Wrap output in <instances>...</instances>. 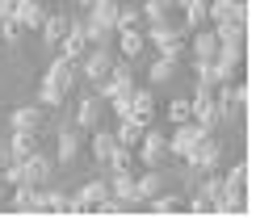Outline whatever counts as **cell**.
Returning a JSON list of instances; mask_svg holds the SVG:
<instances>
[{
    "instance_id": "1",
    "label": "cell",
    "mask_w": 256,
    "mask_h": 218,
    "mask_svg": "<svg viewBox=\"0 0 256 218\" xmlns=\"http://www.w3.org/2000/svg\"><path fill=\"white\" fill-rule=\"evenodd\" d=\"M76 84H80V63L55 54V59H50V68H46V76H42V84H38V105H42V109L55 105V109H59Z\"/></svg>"
},
{
    "instance_id": "2",
    "label": "cell",
    "mask_w": 256,
    "mask_h": 218,
    "mask_svg": "<svg viewBox=\"0 0 256 218\" xmlns=\"http://www.w3.org/2000/svg\"><path fill=\"white\" fill-rule=\"evenodd\" d=\"M143 34H147V46H152L156 54H164V59H185V34H180V26L176 21H156V26H143Z\"/></svg>"
},
{
    "instance_id": "3",
    "label": "cell",
    "mask_w": 256,
    "mask_h": 218,
    "mask_svg": "<svg viewBox=\"0 0 256 218\" xmlns=\"http://www.w3.org/2000/svg\"><path fill=\"white\" fill-rule=\"evenodd\" d=\"M185 168H189V176H206V172H222V143L214 134H206V138H198L194 151L185 156Z\"/></svg>"
},
{
    "instance_id": "4",
    "label": "cell",
    "mask_w": 256,
    "mask_h": 218,
    "mask_svg": "<svg viewBox=\"0 0 256 218\" xmlns=\"http://www.w3.org/2000/svg\"><path fill=\"white\" fill-rule=\"evenodd\" d=\"M134 160L143 164V168H164L168 164V134L156 130V126H147L143 138H138V147H134Z\"/></svg>"
},
{
    "instance_id": "5",
    "label": "cell",
    "mask_w": 256,
    "mask_h": 218,
    "mask_svg": "<svg viewBox=\"0 0 256 218\" xmlns=\"http://www.w3.org/2000/svg\"><path fill=\"white\" fill-rule=\"evenodd\" d=\"M210 68H214L218 84L240 80V76H244V42H218V54L210 59Z\"/></svg>"
},
{
    "instance_id": "6",
    "label": "cell",
    "mask_w": 256,
    "mask_h": 218,
    "mask_svg": "<svg viewBox=\"0 0 256 218\" xmlns=\"http://www.w3.org/2000/svg\"><path fill=\"white\" fill-rule=\"evenodd\" d=\"M114 59H118V54H114L110 46H88V54H84L80 59V84H101L105 76H110V68H114Z\"/></svg>"
},
{
    "instance_id": "7",
    "label": "cell",
    "mask_w": 256,
    "mask_h": 218,
    "mask_svg": "<svg viewBox=\"0 0 256 218\" xmlns=\"http://www.w3.org/2000/svg\"><path fill=\"white\" fill-rule=\"evenodd\" d=\"M72 206H68V214H97V206L110 198V180H84L76 193H68Z\"/></svg>"
},
{
    "instance_id": "8",
    "label": "cell",
    "mask_w": 256,
    "mask_h": 218,
    "mask_svg": "<svg viewBox=\"0 0 256 218\" xmlns=\"http://www.w3.org/2000/svg\"><path fill=\"white\" fill-rule=\"evenodd\" d=\"M248 160H236L227 172H222V202H240V206H248L252 210V202H248Z\"/></svg>"
},
{
    "instance_id": "9",
    "label": "cell",
    "mask_w": 256,
    "mask_h": 218,
    "mask_svg": "<svg viewBox=\"0 0 256 218\" xmlns=\"http://www.w3.org/2000/svg\"><path fill=\"white\" fill-rule=\"evenodd\" d=\"M206 134H214V130H206V126H198V122H180L172 134H168V160L185 164V156L194 151V143H198V138H206Z\"/></svg>"
},
{
    "instance_id": "10",
    "label": "cell",
    "mask_w": 256,
    "mask_h": 218,
    "mask_svg": "<svg viewBox=\"0 0 256 218\" xmlns=\"http://www.w3.org/2000/svg\"><path fill=\"white\" fill-rule=\"evenodd\" d=\"M189 101H194V122H198V126L214 130V126L222 122V114H218V101H214V88H206V84H198V88L189 92Z\"/></svg>"
},
{
    "instance_id": "11",
    "label": "cell",
    "mask_w": 256,
    "mask_h": 218,
    "mask_svg": "<svg viewBox=\"0 0 256 218\" xmlns=\"http://www.w3.org/2000/svg\"><path fill=\"white\" fill-rule=\"evenodd\" d=\"M84 151V130L72 122V126H59L55 134V164H76Z\"/></svg>"
},
{
    "instance_id": "12",
    "label": "cell",
    "mask_w": 256,
    "mask_h": 218,
    "mask_svg": "<svg viewBox=\"0 0 256 218\" xmlns=\"http://www.w3.org/2000/svg\"><path fill=\"white\" fill-rule=\"evenodd\" d=\"M101 118H105V101L88 88V92H84L80 101H76V126L84 130V134H88V130H97V126H101Z\"/></svg>"
},
{
    "instance_id": "13",
    "label": "cell",
    "mask_w": 256,
    "mask_h": 218,
    "mask_svg": "<svg viewBox=\"0 0 256 218\" xmlns=\"http://www.w3.org/2000/svg\"><path fill=\"white\" fill-rule=\"evenodd\" d=\"M50 176H55V160H50V156L34 151V156L21 160V180H26V184H50Z\"/></svg>"
},
{
    "instance_id": "14",
    "label": "cell",
    "mask_w": 256,
    "mask_h": 218,
    "mask_svg": "<svg viewBox=\"0 0 256 218\" xmlns=\"http://www.w3.org/2000/svg\"><path fill=\"white\" fill-rule=\"evenodd\" d=\"M130 118L138 126H156V84L152 88H130Z\"/></svg>"
},
{
    "instance_id": "15",
    "label": "cell",
    "mask_w": 256,
    "mask_h": 218,
    "mask_svg": "<svg viewBox=\"0 0 256 218\" xmlns=\"http://www.w3.org/2000/svg\"><path fill=\"white\" fill-rule=\"evenodd\" d=\"M114 42H118V59H130V63H138L147 50H152L143 30H118V34H114Z\"/></svg>"
},
{
    "instance_id": "16",
    "label": "cell",
    "mask_w": 256,
    "mask_h": 218,
    "mask_svg": "<svg viewBox=\"0 0 256 218\" xmlns=\"http://www.w3.org/2000/svg\"><path fill=\"white\" fill-rule=\"evenodd\" d=\"M194 42H185V50H189V63H210L218 54V38H214V30H198V34H189Z\"/></svg>"
},
{
    "instance_id": "17",
    "label": "cell",
    "mask_w": 256,
    "mask_h": 218,
    "mask_svg": "<svg viewBox=\"0 0 256 218\" xmlns=\"http://www.w3.org/2000/svg\"><path fill=\"white\" fill-rule=\"evenodd\" d=\"M59 54L63 59H84V54H88V34H84V17H76L72 21V30H68V38L59 42Z\"/></svg>"
},
{
    "instance_id": "18",
    "label": "cell",
    "mask_w": 256,
    "mask_h": 218,
    "mask_svg": "<svg viewBox=\"0 0 256 218\" xmlns=\"http://www.w3.org/2000/svg\"><path fill=\"white\" fill-rule=\"evenodd\" d=\"M46 13H50L46 0H13V17L26 26V34H30V30H38L42 21H46Z\"/></svg>"
},
{
    "instance_id": "19",
    "label": "cell",
    "mask_w": 256,
    "mask_h": 218,
    "mask_svg": "<svg viewBox=\"0 0 256 218\" xmlns=\"http://www.w3.org/2000/svg\"><path fill=\"white\" fill-rule=\"evenodd\" d=\"M72 13H46V21H42L38 26V34H42V42H46V46H59L63 38H68V30H72Z\"/></svg>"
},
{
    "instance_id": "20",
    "label": "cell",
    "mask_w": 256,
    "mask_h": 218,
    "mask_svg": "<svg viewBox=\"0 0 256 218\" xmlns=\"http://www.w3.org/2000/svg\"><path fill=\"white\" fill-rule=\"evenodd\" d=\"M210 26V8H206V0H189L185 8H180V34H198V30H206Z\"/></svg>"
},
{
    "instance_id": "21",
    "label": "cell",
    "mask_w": 256,
    "mask_h": 218,
    "mask_svg": "<svg viewBox=\"0 0 256 218\" xmlns=\"http://www.w3.org/2000/svg\"><path fill=\"white\" fill-rule=\"evenodd\" d=\"M38 134H42V130H13V138H8L4 156H8V160H26V156H34V151H42Z\"/></svg>"
},
{
    "instance_id": "22",
    "label": "cell",
    "mask_w": 256,
    "mask_h": 218,
    "mask_svg": "<svg viewBox=\"0 0 256 218\" xmlns=\"http://www.w3.org/2000/svg\"><path fill=\"white\" fill-rule=\"evenodd\" d=\"M38 202H42V184H13V198H8V206H13L17 214H38Z\"/></svg>"
},
{
    "instance_id": "23",
    "label": "cell",
    "mask_w": 256,
    "mask_h": 218,
    "mask_svg": "<svg viewBox=\"0 0 256 218\" xmlns=\"http://www.w3.org/2000/svg\"><path fill=\"white\" fill-rule=\"evenodd\" d=\"M8 126L13 130H42L46 126V109L42 105H17L13 114H8Z\"/></svg>"
},
{
    "instance_id": "24",
    "label": "cell",
    "mask_w": 256,
    "mask_h": 218,
    "mask_svg": "<svg viewBox=\"0 0 256 218\" xmlns=\"http://www.w3.org/2000/svg\"><path fill=\"white\" fill-rule=\"evenodd\" d=\"M110 193L118 198L122 206H138V193H134V172L122 168V172H110Z\"/></svg>"
},
{
    "instance_id": "25",
    "label": "cell",
    "mask_w": 256,
    "mask_h": 218,
    "mask_svg": "<svg viewBox=\"0 0 256 218\" xmlns=\"http://www.w3.org/2000/svg\"><path fill=\"white\" fill-rule=\"evenodd\" d=\"M114 147H118V138H114V130H92V138H88V156L92 160H97L101 164V168H105V164H110V156H114Z\"/></svg>"
},
{
    "instance_id": "26",
    "label": "cell",
    "mask_w": 256,
    "mask_h": 218,
    "mask_svg": "<svg viewBox=\"0 0 256 218\" xmlns=\"http://www.w3.org/2000/svg\"><path fill=\"white\" fill-rule=\"evenodd\" d=\"M143 206H147L152 214H160V218H168V214H185V198H180V193H164V189H160L152 202H143Z\"/></svg>"
},
{
    "instance_id": "27",
    "label": "cell",
    "mask_w": 256,
    "mask_h": 218,
    "mask_svg": "<svg viewBox=\"0 0 256 218\" xmlns=\"http://www.w3.org/2000/svg\"><path fill=\"white\" fill-rule=\"evenodd\" d=\"M72 198L63 189H50V184H42V202H38V214H68Z\"/></svg>"
},
{
    "instance_id": "28",
    "label": "cell",
    "mask_w": 256,
    "mask_h": 218,
    "mask_svg": "<svg viewBox=\"0 0 256 218\" xmlns=\"http://www.w3.org/2000/svg\"><path fill=\"white\" fill-rule=\"evenodd\" d=\"M160 189H164V176H160V168H147L143 176H134V193H138V206H143V202H152Z\"/></svg>"
},
{
    "instance_id": "29",
    "label": "cell",
    "mask_w": 256,
    "mask_h": 218,
    "mask_svg": "<svg viewBox=\"0 0 256 218\" xmlns=\"http://www.w3.org/2000/svg\"><path fill=\"white\" fill-rule=\"evenodd\" d=\"M210 30L218 42H248V21H214Z\"/></svg>"
},
{
    "instance_id": "30",
    "label": "cell",
    "mask_w": 256,
    "mask_h": 218,
    "mask_svg": "<svg viewBox=\"0 0 256 218\" xmlns=\"http://www.w3.org/2000/svg\"><path fill=\"white\" fill-rule=\"evenodd\" d=\"M110 80L118 84L122 92H130V88H134V63H130V59H114V68H110Z\"/></svg>"
},
{
    "instance_id": "31",
    "label": "cell",
    "mask_w": 256,
    "mask_h": 218,
    "mask_svg": "<svg viewBox=\"0 0 256 218\" xmlns=\"http://www.w3.org/2000/svg\"><path fill=\"white\" fill-rule=\"evenodd\" d=\"M143 130H147V126H138L134 118H122V122H118V130H114V138H118L122 147H138V138H143Z\"/></svg>"
},
{
    "instance_id": "32",
    "label": "cell",
    "mask_w": 256,
    "mask_h": 218,
    "mask_svg": "<svg viewBox=\"0 0 256 218\" xmlns=\"http://www.w3.org/2000/svg\"><path fill=\"white\" fill-rule=\"evenodd\" d=\"M143 8H130V4H118V17H114V30H143Z\"/></svg>"
},
{
    "instance_id": "33",
    "label": "cell",
    "mask_w": 256,
    "mask_h": 218,
    "mask_svg": "<svg viewBox=\"0 0 256 218\" xmlns=\"http://www.w3.org/2000/svg\"><path fill=\"white\" fill-rule=\"evenodd\" d=\"M176 68H180L176 59H164V54H156V59H152V72H147V76H152V84H168V80L176 76Z\"/></svg>"
},
{
    "instance_id": "34",
    "label": "cell",
    "mask_w": 256,
    "mask_h": 218,
    "mask_svg": "<svg viewBox=\"0 0 256 218\" xmlns=\"http://www.w3.org/2000/svg\"><path fill=\"white\" fill-rule=\"evenodd\" d=\"M84 34H88V46H110L118 30H114V26H97V21L84 17Z\"/></svg>"
},
{
    "instance_id": "35",
    "label": "cell",
    "mask_w": 256,
    "mask_h": 218,
    "mask_svg": "<svg viewBox=\"0 0 256 218\" xmlns=\"http://www.w3.org/2000/svg\"><path fill=\"white\" fill-rule=\"evenodd\" d=\"M118 4H122V0H97V4L88 8V21H97V26H114V17H118Z\"/></svg>"
},
{
    "instance_id": "36",
    "label": "cell",
    "mask_w": 256,
    "mask_h": 218,
    "mask_svg": "<svg viewBox=\"0 0 256 218\" xmlns=\"http://www.w3.org/2000/svg\"><path fill=\"white\" fill-rule=\"evenodd\" d=\"M168 122H172V126L194 122V101H189V96H176V101L168 105Z\"/></svg>"
},
{
    "instance_id": "37",
    "label": "cell",
    "mask_w": 256,
    "mask_h": 218,
    "mask_svg": "<svg viewBox=\"0 0 256 218\" xmlns=\"http://www.w3.org/2000/svg\"><path fill=\"white\" fill-rule=\"evenodd\" d=\"M134 164V147H114V156H110V164H105V172H122V168H130Z\"/></svg>"
},
{
    "instance_id": "38",
    "label": "cell",
    "mask_w": 256,
    "mask_h": 218,
    "mask_svg": "<svg viewBox=\"0 0 256 218\" xmlns=\"http://www.w3.org/2000/svg\"><path fill=\"white\" fill-rule=\"evenodd\" d=\"M0 38H4V42H21V38H26V26H21V21L8 13L4 21H0Z\"/></svg>"
},
{
    "instance_id": "39",
    "label": "cell",
    "mask_w": 256,
    "mask_h": 218,
    "mask_svg": "<svg viewBox=\"0 0 256 218\" xmlns=\"http://www.w3.org/2000/svg\"><path fill=\"white\" fill-rule=\"evenodd\" d=\"M92 4H97V0H80V8H92Z\"/></svg>"
},
{
    "instance_id": "40",
    "label": "cell",
    "mask_w": 256,
    "mask_h": 218,
    "mask_svg": "<svg viewBox=\"0 0 256 218\" xmlns=\"http://www.w3.org/2000/svg\"><path fill=\"white\" fill-rule=\"evenodd\" d=\"M0 189H4V180H0Z\"/></svg>"
}]
</instances>
